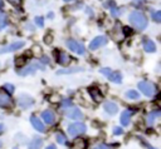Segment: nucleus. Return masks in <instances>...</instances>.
I'll return each instance as SVG.
<instances>
[{
  "instance_id": "25",
  "label": "nucleus",
  "mask_w": 161,
  "mask_h": 149,
  "mask_svg": "<svg viewBox=\"0 0 161 149\" xmlns=\"http://www.w3.org/2000/svg\"><path fill=\"white\" fill-rule=\"evenodd\" d=\"M55 139H57V141H58L59 144H67V138H65V135L62 134V133H58L57 136H55Z\"/></svg>"
},
{
  "instance_id": "27",
  "label": "nucleus",
  "mask_w": 161,
  "mask_h": 149,
  "mask_svg": "<svg viewBox=\"0 0 161 149\" xmlns=\"http://www.w3.org/2000/svg\"><path fill=\"white\" fill-rule=\"evenodd\" d=\"M34 21H35V24H36L38 26H40V28L44 25V19H43L42 16H36V18L34 19Z\"/></svg>"
},
{
  "instance_id": "26",
  "label": "nucleus",
  "mask_w": 161,
  "mask_h": 149,
  "mask_svg": "<svg viewBox=\"0 0 161 149\" xmlns=\"http://www.w3.org/2000/svg\"><path fill=\"white\" fill-rule=\"evenodd\" d=\"M151 18H152L153 21L160 23V21H161V11H155V13H152V14H151Z\"/></svg>"
},
{
  "instance_id": "12",
  "label": "nucleus",
  "mask_w": 161,
  "mask_h": 149,
  "mask_svg": "<svg viewBox=\"0 0 161 149\" xmlns=\"http://www.w3.org/2000/svg\"><path fill=\"white\" fill-rule=\"evenodd\" d=\"M65 115H67L68 118H70V119H82V118H83L82 111H80L78 108H75V106L69 108L68 110H65Z\"/></svg>"
},
{
  "instance_id": "24",
  "label": "nucleus",
  "mask_w": 161,
  "mask_h": 149,
  "mask_svg": "<svg viewBox=\"0 0 161 149\" xmlns=\"http://www.w3.org/2000/svg\"><path fill=\"white\" fill-rule=\"evenodd\" d=\"M8 25V16L5 13L0 11V30H3Z\"/></svg>"
},
{
  "instance_id": "21",
  "label": "nucleus",
  "mask_w": 161,
  "mask_h": 149,
  "mask_svg": "<svg viewBox=\"0 0 161 149\" xmlns=\"http://www.w3.org/2000/svg\"><path fill=\"white\" fill-rule=\"evenodd\" d=\"M83 68L75 66V68H67V69H60L57 71L58 75H63V74H72V73H77V71H82Z\"/></svg>"
},
{
  "instance_id": "15",
  "label": "nucleus",
  "mask_w": 161,
  "mask_h": 149,
  "mask_svg": "<svg viewBox=\"0 0 161 149\" xmlns=\"http://www.w3.org/2000/svg\"><path fill=\"white\" fill-rule=\"evenodd\" d=\"M57 61L60 65H68L70 63V56L64 51H59L57 54Z\"/></svg>"
},
{
  "instance_id": "31",
  "label": "nucleus",
  "mask_w": 161,
  "mask_h": 149,
  "mask_svg": "<svg viewBox=\"0 0 161 149\" xmlns=\"http://www.w3.org/2000/svg\"><path fill=\"white\" fill-rule=\"evenodd\" d=\"M52 40H53V36H52L50 34H47V35L44 36V43H45V44H50Z\"/></svg>"
},
{
  "instance_id": "41",
  "label": "nucleus",
  "mask_w": 161,
  "mask_h": 149,
  "mask_svg": "<svg viewBox=\"0 0 161 149\" xmlns=\"http://www.w3.org/2000/svg\"><path fill=\"white\" fill-rule=\"evenodd\" d=\"M0 146H1V141H0Z\"/></svg>"
},
{
  "instance_id": "2",
  "label": "nucleus",
  "mask_w": 161,
  "mask_h": 149,
  "mask_svg": "<svg viewBox=\"0 0 161 149\" xmlns=\"http://www.w3.org/2000/svg\"><path fill=\"white\" fill-rule=\"evenodd\" d=\"M99 73L103 74L108 80H111L116 84H121V81H122V75L118 71H113L109 68H102V69H99Z\"/></svg>"
},
{
  "instance_id": "23",
  "label": "nucleus",
  "mask_w": 161,
  "mask_h": 149,
  "mask_svg": "<svg viewBox=\"0 0 161 149\" xmlns=\"http://www.w3.org/2000/svg\"><path fill=\"white\" fill-rule=\"evenodd\" d=\"M125 95H126L127 99H131V100H137V99H140V94H138V91H136V90H133V89L127 90Z\"/></svg>"
},
{
  "instance_id": "10",
  "label": "nucleus",
  "mask_w": 161,
  "mask_h": 149,
  "mask_svg": "<svg viewBox=\"0 0 161 149\" xmlns=\"http://www.w3.org/2000/svg\"><path fill=\"white\" fill-rule=\"evenodd\" d=\"M11 103L13 101H11L9 93L0 89V108H9V106H11Z\"/></svg>"
},
{
  "instance_id": "32",
  "label": "nucleus",
  "mask_w": 161,
  "mask_h": 149,
  "mask_svg": "<svg viewBox=\"0 0 161 149\" xmlns=\"http://www.w3.org/2000/svg\"><path fill=\"white\" fill-rule=\"evenodd\" d=\"M4 86H5V89H6V90H8V91H9L10 94H11V93L14 91V86H13L11 84H9V83H6V84H5Z\"/></svg>"
},
{
  "instance_id": "42",
  "label": "nucleus",
  "mask_w": 161,
  "mask_h": 149,
  "mask_svg": "<svg viewBox=\"0 0 161 149\" xmlns=\"http://www.w3.org/2000/svg\"><path fill=\"white\" fill-rule=\"evenodd\" d=\"M14 149H18V148H14Z\"/></svg>"
},
{
  "instance_id": "7",
  "label": "nucleus",
  "mask_w": 161,
  "mask_h": 149,
  "mask_svg": "<svg viewBox=\"0 0 161 149\" xmlns=\"http://www.w3.org/2000/svg\"><path fill=\"white\" fill-rule=\"evenodd\" d=\"M18 104H19L20 108H23V109H28V108H30V106L34 104V99L30 98V96L26 95V94H23L21 96H19V99H18Z\"/></svg>"
},
{
  "instance_id": "37",
  "label": "nucleus",
  "mask_w": 161,
  "mask_h": 149,
  "mask_svg": "<svg viewBox=\"0 0 161 149\" xmlns=\"http://www.w3.org/2000/svg\"><path fill=\"white\" fill-rule=\"evenodd\" d=\"M45 149H57V148H55V145H53V144H52V145H48Z\"/></svg>"
},
{
  "instance_id": "22",
  "label": "nucleus",
  "mask_w": 161,
  "mask_h": 149,
  "mask_svg": "<svg viewBox=\"0 0 161 149\" xmlns=\"http://www.w3.org/2000/svg\"><path fill=\"white\" fill-rule=\"evenodd\" d=\"M106 6H108V8H109L111 14H112L113 16H118V15H119V10L116 8V5H114V1H113V0H108V1L106 3Z\"/></svg>"
},
{
  "instance_id": "18",
  "label": "nucleus",
  "mask_w": 161,
  "mask_h": 149,
  "mask_svg": "<svg viewBox=\"0 0 161 149\" xmlns=\"http://www.w3.org/2000/svg\"><path fill=\"white\" fill-rule=\"evenodd\" d=\"M143 49L147 53H155L156 51V45L152 40H145L143 41Z\"/></svg>"
},
{
  "instance_id": "39",
  "label": "nucleus",
  "mask_w": 161,
  "mask_h": 149,
  "mask_svg": "<svg viewBox=\"0 0 161 149\" xmlns=\"http://www.w3.org/2000/svg\"><path fill=\"white\" fill-rule=\"evenodd\" d=\"M0 8H3V0H0Z\"/></svg>"
},
{
  "instance_id": "11",
  "label": "nucleus",
  "mask_w": 161,
  "mask_h": 149,
  "mask_svg": "<svg viewBox=\"0 0 161 149\" xmlns=\"http://www.w3.org/2000/svg\"><path fill=\"white\" fill-rule=\"evenodd\" d=\"M30 123H31V125H33V128H34L35 130H38V131H40V133H44V131H45V125L42 123V120H40L38 116L31 115V116H30Z\"/></svg>"
},
{
  "instance_id": "9",
  "label": "nucleus",
  "mask_w": 161,
  "mask_h": 149,
  "mask_svg": "<svg viewBox=\"0 0 161 149\" xmlns=\"http://www.w3.org/2000/svg\"><path fill=\"white\" fill-rule=\"evenodd\" d=\"M36 69H44V66H42V65L38 64V63H34V64L28 65V66L24 68V69H19L18 73H19V75H28V74H33Z\"/></svg>"
},
{
  "instance_id": "35",
  "label": "nucleus",
  "mask_w": 161,
  "mask_h": 149,
  "mask_svg": "<svg viewBox=\"0 0 161 149\" xmlns=\"http://www.w3.org/2000/svg\"><path fill=\"white\" fill-rule=\"evenodd\" d=\"M8 1H9L10 4H13V5H15V6H16V5H19V4H20V1H21V0H8Z\"/></svg>"
},
{
  "instance_id": "17",
  "label": "nucleus",
  "mask_w": 161,
  "mask_h": 149,
  "mask_svg": "<svg viewBox=\"0 0 161 149\" xmlns=\"http://www.w3.org/2000/svg\"><path fill=\"white\" fill-rule=\"evenodd\" d=\"M88 90H89V94H91V96L93 98L94 101H99L102 99V93H101V90L97 86H92Z\"/></svg>"
},
{
  "instance_id": "40",
  "label": "nucleus",
  "mask_w": 161,
  "mask_h": 149,
  "mask_svg": "<svg viewBox=\"0 0 161 149\" xmlns=\"http://www.w3.org/2000/svg\"><path fill=\"white\" fill-rule=\"evenodd\" d=\"M0 129H3V125H0Z\"/></svg>"
},
{
  "instance_id": "28",
  "label": "nucleus",
  "mask_w": 161,
  "mask_h": 149,
  "mask_svg": "<svg viewBox=\"0 0 161 149\" xmlns=\"http://www.w3.org/2000/svg\"><path fill=\"white\" fill-rule=\"evenodd\" d=\"M31 53H33L34 55H40V53H42V49H40V46H38V45H34V46H33V49H31Z\"/></svg>"
},
{
  "instance_id": "4",
  "label": "nucleus",
  "mask_w": 161,
  "mask_h": 149,
  "mask_svg": "<svg viewBox=\"0 0 161 149\" xmlns=\"http://www.w3.org/2000/svg\"><path fill=\"white\" fill-rule=\"evenodd\" d=\"M138 89L141 90L142 94H145L146 96H153L155 93H156V88L152 83L150 81H146V80H142L138 83Z\"/></svg>"
},
{
  "instance_id": "3",
  "label": "nucleus",
  "mask_w": 161,
  "mask_h": 149,
  "mask_svg": "<svg viewBox=\"0 0 161 149\" xmlns=\"http://www.w3.org/2000/svg\"><path fill=\"white\" fill-rule=\"evenodd\" d=\"M86 130H87V128H86V124H83V123H73V124H70L67 128V133L72 138H74V136H77L79 134L86 133Z\"/></svg>"
},
{
  "instance_id": "16",
  "label": "nucleus",
  "mask_w": 161,
  "mask_h": 149,
  "mask_svg": "<svg viewBox=\"0 0 161 149\" xmlns=\"http://www.w3.org/2000/svg\"><path fill=\"white\" fill-rule=\"evenodd\" d=\"M131 115H132V111H131V110H125V111H122V114H121V116H119V123H121L123 126H127V125L130 124Z\"/></svg>"
},
{
  "instance_id": "1",
  "label": "nucleus",
  "mask_w": 161,
  "mask_h": 149,
  "mask_svg": "<svg viewBox=\"0 0 161 149\" xmlns=\"http://www.w3.org/2000/svg\"><path fill=\"white\" fill-rule=\"evenodd\" d=\"M128 20L135 28H137L140 30H143L147 28V18L141 11H132L128 16Z\"/></svg>"
},
{
  "instance_id": "8",
  "label": "nucleus",
  "mask_w": 161,
  "mask_h": 149,
  "mask_svg": "<svg viewBox=\"0 0 161 149\" xmlns=\"http://www.w3.org/2000/svg\"><path fill=\"white\" fill-rule=\"evenodd\" d=\"M24 44H25L24 41H15L13 44H9V45H6V46H4V48L0 49V54L9 53V51H16V50L21 49L24 46Z\"/></svg>"
},
{
  "instance_id": "6",
  "label": "nucleus",
  "mask_w": 161,
  "mask_h": 149,
  "mask_svg": "<svg viewBox=\"0 0 161 149\" xmlns=\"http://www.w3.org/2000/svg\"><path fill=\"white\" fill-rule=\"evenodd\" d=\"M104 44H107V38L101 35V36H96L93 40H91L89 43V50H97L98 48L103 46Z\"/></svg>"
},
{
  "instance_id": "36",
  "label": "nucleus",
  "mask_w": 161,
  "mask_h": 149,
  "mask_svg": "<svg viewBox=\"0 0 161 149\" xmlns=\"http://www.w3.org/2000/svg\"><path fill=\"white\" fill-rule=\"evenodd\" d=\"M70 104H72V103H70V100H68V99H67V100H64V101H63V104H62V105H63V106H70Z\"/></svg>"
},
{
  "instance_id": "19",
  "label": "nucleus",
  "mask_w": 161,
  "mask_h": 149,
  "mask_svg": "<svg viewBox=\"0 0 161 149\" xmlns=\"http://www.w3.org/2000/svg\"><path fill=\"white\" fill-rule=\"evenodd\" d=\"M158 116H160V110H153V111H151V113L147 115V118H146L147 125H152L153 121H155V119H157Z\"/></svg>"
},
{
  "instance_id": "5",
  "label": "nucleus",
  "mask_w": 161,
  "mask_h": 149,
  "mask_svg": "<svg viewBox=\"0 0 161 149\" xmlns=\"http://www.w3.org/2000/svg\"><path fill=\"white\" fill-rule=\"evenodd\" d=\"M67 46H68V49H69L70 51H74V53H77V54H79V55H83V54L86 53V49H84L83 44L78 43V41L74 40V39H68V40H67Z\"/></svg>"
},
{
  "instance_id": "38",
  "label": "nucleus",
  "mask_w": 161,
  "mask_h": 149,
  "mask_svg": "<svg viewBox=\"0 0 161 149\" xmlns=\"http://www.w3.org/2000/svg\"><path fill=\"white\" fill-rule=\"evenodd\" d=\"M146 146H147V148H148V149H155V148H152V146H150V145H148V144H147V143H146Z\"/></svg>"
},
{
  "instance_id": "30",
  "label": "nucleus",
  "mask_w": 161,
  "mask_h": 149,
  "mask_svg": "<svg viewBox=\"0 0 161 149\" xmlns=\"http://www.w3.org/2000/svg\"><path fill=\"white\" fill-rule=\"evenodd\" d=\"M122 31H123L125 35H131V34H132V29H131L130 26H123Z\"/></svg>"
},
{
  "instance_id": "33",
  "label": "nucleus",
  "mask_w": 161,
  "mask_h": 149,
  "mask_svg": "<svg viewBox=\"0 0 161 149\" xmlns=\"http://www.w3.org/2000/svg\"><path fill=\"white\" fill-rule=\"evenodd\" d=\"M92 149H109L107 145H104V144H97V145H94Z\"/></svg>"
},
{
  "instance_id": "34",
  "label": "nucleus",
  "mask_w": 161,
  "mask_h": 149,
  "mask_svg": "<svg viewBox=\"0 0 161 149\" xmlns=\"http://www.w3.org/2000/svg\"><path fill=\"white\" fill-rule=\"evenodd\" d=\"M15 61H16V64H18V65H24L25 59H24V58H16V60H15Z\"/></svg>"
},
{
  "instance_id": "14",
  "label": "nucleus",
  "mask_w": 161,
  "mask_h": 149,
  "mask_svg": "<svg viewBox=\"0 0 161 149\" xmlns=\"http://www.w3.org/2000/svg\"><path fill=\"white\" fill-rule=\"evenodd\" d=\"M42 118H43L44 121H45L47 124H49V125L54 124V121H55V114H54L52 110H44V111L42 113Z\"/></svg>"
},
{
  "instance_id": "13",
  "label": "nucleus",
  "mask_w": 161,
  "mask_h": 149,
  "mask_svg": "<svg viewBox=\"0 0 161 149\" xmlns=\"http://www.w3.org/2000/svg\"><path fill=\"white\" fill-rule=\"evenodd\" d=\"M103 109H104L106 113H108V114H111V115H113V114H116V113L118 111V106H117V104L113 103V101H106V103L103 104Z\"/></svg>"
},
{
  "instance_id": "20",
  "label": "nucleus",
  "mask_w": 161,
  "mask_h": 149,
  "mask_svg": "<svg viewBox=\"0 0 161 149\" xmlns=\"http://www.w3.org/2000/svg\"><path fill=\"white\" fill-rule=\"evenodd\" d=\"M43 145V140L39 138V136H34L30 141V145H29V149H40Z\"/></svg>"
},
{
  "instance_id": "29",
  "label": "nucleus",
  "mask_w": 161,
  "mask_h": 149,
  "mask_svg": "<svg viewBox=\"0 0 161 149\" xmlns=\"http://www.w3.org/2000/svg\"><path fill=\"white\" fill-rule=\"evenodd\" d=\"M113 134L114 135H121V134H123V129L121 126H114L113 128Z\"/></svg>"
}]
</instances>
